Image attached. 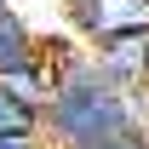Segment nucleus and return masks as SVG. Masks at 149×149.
Listing matches in <instances>:
<instances>
[{
	"label": "nucleus",
	"mask_w": 149,
	"mask_h": 149,
	"mask_svg": "<svg viewBox=\"0 0 149 149\" xmlns=\"http://www.w3.org/2000/svg\"><path fill=\"white\" fill-rule=\"evenodd\" d=\"M40 126H46V115L23 109L17 97H6V86H0V138H35Z\"/></svg>",
	"instance_id": "nucleus-5"
},
{
	"label": "nucleus",
	"mask_w": 149,
	"mask_h": 149,
	"mask_svg": "<svg viewBox=\"0 0 149 149\" xmlns=\"http://www.w3.org/2000/svg\"><path fill=\"white\" fill-rule=\"evenodd\" d=\"M109 149H149V132L143 138H120V143H109Z\"/></svg>",
	"instance_id": "nucleus-7"
},
{
	"label": "nucleus",
	"mask_w": 149,
	"mask_h": 149,
	"mask_svg": "<svg viewBox=\"0 0 149 149\" xmlns=\"http://www.w3.org/2000/svg\"><path fill=\"white\" fill-rule=\"evenodd\" d=\"M0 149H46V143H40V132H35V138H0Z\"/></svg>",
	"instance_id": "nucleus-6"
},
{
	"label": "nucleus",
	"mask_w": 149,
	"mask_h": 149,
	"mask_svg": "<svg viewBox=\"0 0 149 149\" xmlns=\"http://www.w3.org/2000/svg\"><path fill=\"white\" fill-rule=\"evenodd\" d=\"M63 12L97 46L120 35H149V0H63Z\"/></svg>",
	"instance_id": "nucleus-2"
},
{
	"label": "nucleus",
	"mask_w": 149,
	"mask_h": 149,
	"mask_svg": "<svg viewBox=\"0 0 149 149\" xmlns=\"http://www.w3.org/2000/svg\"><path fill=\"white\" fill-rule=\"evenodd\" d=\"M97 69L126 92H149V35H120L97 46Z\"/></svg>",
	"instance_id": "nucleus-3"
},
{
	"label": "nucleus",
	"mask_w": 149,
	"mask_h": 149,
	"mask_svg": "<svg viewBox=\"0 0 149 149\" xmlns=\"http://www.w3.org/2000/svg\"><path fill=\"white\" fill-rule=\"evenodd\" d=\"M0 12H6V0H0Z\"/></svg>",
	"instance_id": "nucleus-8"
},
{
	"label": "nucleus",
	"mask_w": 149,
	"mask_h": 149,
	"mask_svg": "<svg viewBox=\"0 0 149 149\" xmlns=\"http://www.w3.org/2000/svg\"><path fill=\"white\" fill-rule=\"evenodd\" d=\"M40 46H35V35L23 29V17L17 12H0V80L6 74H17V69H29V63H40Z\"/></svg>",
	"instance_id": "nucleus-4"
},
{
	"label": "nucleus",
	"mask_w": 149,
	"mask_h": 149,
	"mask_svg": "<svg viewBox=\"0 0 149 149\" xmlns=\"http://www.w3.org/2000/svg\"><path fill=\"white\" fill-rule=\"evenodd\" d=\"M143 120H149V97L115 86L97 69V57H80L57 74V97L46 109L57 149H109L120 138H143Z\"/></svg>",
	"instance_id": "nucleus-1"
}]
</instances>
